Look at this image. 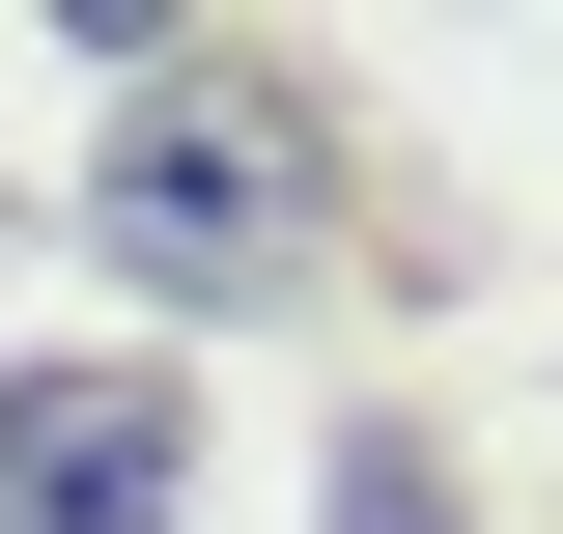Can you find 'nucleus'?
Instances as JSON below:
<instances>
[{"mask_svg": "<svg viewBox=\"0 0 563 534\" xmlns=\"http://www.w3.org/2000/svg\"><path fill=\"white\" fill-rule=\"evenodd\" d=\"M339 141H310V85L282 57H141L113 113V281H169V310H282V281L339 254Z\"/></svg>", "mask_w": 563, "mask_h": 534, "instance_id": "nucleus-1", "label": "nucleus"}, {"mask_svg": "<svg viewBox=\"0 0 563 534\" xmlns=\"http://www.w3.org/2000/svg\"><path fill=\"white\" fill-rule=\"evenodd\" d=\"M169 507H198V394H141V366L0 394V534H169Z\"/></svg>", "mask_w": 563, "mask_h": 534, "instance_id": "nucleus-2", "label": "nucleus"}, {"mask_svg": "<svg viewBox=\"0 0 563 534\" xmlns=\"http://www.w3.org/2000/svg\"><path fill=\"white\" fill-rule=\"evenodd\" d=\"M339 534H451V478H422V450H366V478H339Z\"/></svg>", "mask_w": 563, "mask_h": 534, "instance_id": "nucleus-3", "label": "nucleus"}]
</instances>
